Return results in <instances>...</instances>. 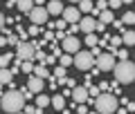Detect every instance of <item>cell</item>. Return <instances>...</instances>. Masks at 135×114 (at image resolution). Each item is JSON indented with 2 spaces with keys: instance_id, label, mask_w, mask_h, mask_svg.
I'll use <instances>...</instances> for the list:
<instances>
[{
  "instance_id": "44dd1931",
  "label": "cell",
  "mask_w": 135,
  "mask_h": 114,
  "mask_svg": "<svg viewBox=\"0 0 135 114\" xmlns=\"http://www.w3.org/2000/svg\"><path fill=\"white\" fill-rule=\"evenodd\" d=\"M47 105H50V96H47V94H43V92L36 94V107L43 110V107H47Z\"/></svg>"
},
{
  "instance_id": "d6a6232c",
  "label": "cell",
  "mask_w": 135,
  "mask_h": 114,
  "mask_svg": "<svg viewBox=\"0 0 135 114\" xmlns=\"http://www.w3.org/2000/svg\"><path fill=\"white\" fill-rule=\"evenodd\" d=\"M88 94H90V99H97V96H99L101 92H99V87H95V85H90V87H88Z\"/></svg>"
},
{
  "instance_id": "6da1fadb",
  "label": "cell",
  "mask_w": 135,
  "mask_h": 114,
  "mask_svg": "<svg viewBox=\"0 0 135 114\" xmlns=\"http://www.w3.org/2000/svg\"><path fill=\"white\" fill-rule=\"evenodd\" d=\"M113 72H115V81L119 83V85H128V83L135 81V65H133L131 61H119V63H115Z\"/></svg>"
},
{
  "instance_id": "8992f818",
  "label": "cell",
  "mask_w": 135,
  "mask_h": 114,
  "mask_svg": "<svg viewBox=\"0 0 135 114\" xmlns=\"http://www.w3.org/2000/svg\"><path fill=\"white\" fill-rule=\"evenodd\" d=\"M95 63H97V69L99 72H108V69L115 67V56H113L110 52H101L99 56L95 58Z\"/></svg>"
},
{
  "instance_id": "1f68e13d",
  "label": "cell",
  "mask_w": 135,
  "mask_h": 114,
  "mask_svg": "<svg viewBox=\"0 0 135 114\" xmlns=\"http://www.w3.org/2000/svg\"><path fill=\"white\" fill-rule=\"evenodd\" d=\"M18 43H20V40H18V36H16V34H9V36H7V45H14V47H16Z\"/></svg>"
},
{
  "instance_id": "f546056e",
  "label": "cell",
  "mask_w": 135,
  "mask_h": 114,
  "mask_svg": "<svg viewBox=\"0 0 135 114\" xmlns=\"http://www.w3.org/2000/svg\"><path fill=\"white\" fill-rule=\"evenodd\" d=\"M23 112L25 114H41V110L34 107V105H23Z\"/></svg>"
},
{
  "instance_id": "bcb514c9",
  "label": "cell",
  "mask_w": 135,
  "mask_h": 114,
  "mask_svg": "<svg viewBox=\"0 0 135 114\" xmlns=\"http://www.w3.org/2000/svg\"><path fill=\"white\" fill-rule=\"evenodd\" d=\"M45 5V0H34V7H43Z\"/></svg>"
},
{
  "instance_id": "7bdbcfd3",
  "label": "cell",
  "mask_w": 135,
  "mask_h": 114,
  "mask_svg": "<svg viewBox=\"0 0 135 114\" xmlns=\"http://www.w3.org/2000/svg\"><path fill=\"white\" fill-rule=\"evenodd\" d=\"M113 25H115L117 29H124V25H122V20H113Z\"/></svg>"
},
{
  "instance_id": "f6af8a7d",
  "label": "cell",
  "mask_w": 135,
  "mask_h": 114,
  "mask_svg": "<svg viewBox=\"0 0 135 114\" xmlns=\"http://www.w3.org/2000/svg\"><path fill=\"white\" fill-rule=\"evenodd\" d=\"M2 29H5V16L0 14V31H2Z\"/></svg>"
},
{
  "instance_id": "ba28073f",
  "label": "cell",
  "mask_w": 135,
  "mask_h": 114,
  "mask_svg": "<svg viewBox=\"0 0 135 114\" xmlns=\"http://www.w3.org/2000/svg\"><path fill=\"white\" fill-rule=\"evenodd\" d=\"M70 96L74 99V103H88V99H90V94H88V87L86 85H74L72 92H70Z\"/></svg>"
},
{
  "instance_id": "603a6c76",
  "label": "cell",
  "mask_w": 135,
  "mask_h": 114,
  "mask_svg": "<svg viewBox=\"0 0 135 114\" xmlns=\"http://www.w3.org/2000/svg\"><path fill=\"white\" fill-rule=\"evenodd\" d=\"M113 20H115V18H113V11L110 9H106V11H101V14H99V23L106 25V23H113Z\"/></svg>"
},
{
  "instance_id": "5bb4252c",
  "label": "cell",
  "mask_w": 135,
  "mask_h": 114,
  "mask_svg": "<svg viewBox=\"0 0 135 114\" xmlns=\"http://www.w3.org/2000/svg\"><path fill=\"white\" fill-rule=\"evenodd\" d=\"M52 78H54V83H59V85H65V81H68V74H65V67H61V65H59L56 69H54V74H52Z\"/></svg>"
},
{
  "instance_id": "484cf974",
  "label": "cell",
  "mask_w": 135,
  "mask_h": 114,
  "mask_svg": "<svg viewBox=\"0 0 135 114\" xmlns=\"http://www.w3.org/2000/svg\"><path fill=\"white\" fill-rule=\"evenodd\" d=\"M11 61H14V54H2L0 56V67H9Z\"/></svg>"
},
{
  "instance_id": "4316f807",
  "label": "cell",
  "mask_w": 135,
  "mask_h": 114,
  "mask_svg": "<svg viewBox=\"0 0 135 114\" xmlns=\"http://www.w3.org/2000/svg\"><path fill=\"white\" fill-rule=\"evenodd\" d=\"M97 43H99V40H97L95 31H92V34H86V45H88V47H95Z\"/></svg>"
},
{
  "instance_id": "836d02e7",
  "label": "cell",
  "mask_w": 135,
  "mask_h": 114,
  "mask_svg": "<svg viewBox=\"0 0 135 114\" xmlns=\"http://www.w3.org/2000/svg\"><path fill=\"white\" fill-rule=\"evenodd\" d=\"M16 31H18V38H20V43H25V40H27V31H25V29L23 27H16Z\"/></svg>"
},
{
  "instance_id": "4fadbf2b",
  "label": "cell",
  "mask_w": 135,
  "mask_h": 114,
  "mask_svg": "<svg viewBox=\"0 0 135 114\" xmlns=\"http://www.w3.org/2000/svg\"><path fill=\"white\" fill-rule=\"evenodd\" d=\"M45 9H47V14H52V16H59V14H63V9H65V7L61 5V0H50Z\"/></svg>"
},
{
  "instance_id": "3957f363",
  "label": "cell",
  "mask_w": 135,
  "mask_h": 114,
  "mask_svg": "<svg viewBox=\"0 0 135 114\" xmlns=\"http://www.w3.org/2000/svg\"><path fill=\"white\" fill-rule=\"evenodd\" d=\"M23 105H25V99H23V94H20L18 90H9L5 96H2V110L5 112H20L23 110Z\"/></svg>"
},
{
  "instance_id": "ac0fdd59",
  "label": "cell",
  "mask_w": 135,
  "mask_h": 114,
  "mask_svg": "<svg viewBox=\"0 0 135 114\" xmlns=\"http://www.w3.org/2000/svg\"><path fill=\"white\" fill-rule=\"evenodd\" d=\"M50 103L54 105L56 112H61V110H65V96H63V94H56L54 99H50Z\"/></svg>"
},
{
  "instance_id": "ee69618b",
  "label": "cell",
  "mask_w": 135,
  "mask_h": 114,
  "mask_svg": "<svg viewBox=\"0 0 135 114\" xmlns=\"http://www.w3.org/2000/svg\"><path fill=\"white\" fill-rule=\"evenodd\" d=\"M126 112H135V103H128V105H126Z\"/></svg>"
},
{
  "instance_id": "e575fe53",
  "label": "cell",
  "mask_w": 135,
  "mask_h": 114,
  "mask_svg": "<svg viewBox=\"0 0 135 114\" xmlns=\"http://www.w3.org/2000/svg\"><path fill=\"white\" fill-rule=\"evenodd\" d=\"M115 58H122V61H126V58H128V52H126V49H117V52H115Z\"/></svg>"
},
{
  "instance_id": "5b68a950",
  "label": "cell",
  "mask_w": 135,
  "mask_h": 114,
  "mask_svg": "<svg viewBox=\"0 0 135 114\" xmlns=\"http://www.w3.org/2000/svg\"><path fill=\"white\" fill-rule=\"evenodd\" d=\"M72 63L77 65V69H90V67L95 65V58H92L90 52H81V49H79L72 56Z\"/></svg>"
},
{
  "instance_id": "cb8c5ba5",
  "label": "cell",
  "mask_w": 135,
  "mask_h": 114,
  "mask_svg": "<svg viewBox=\"0 0 135 114\" xmlns=\"http://www.w3.org/2000/svg\"><path fill=\"white\" fill-rule=\"evenodd\" d=\"M122 25H135V11H126L122 16Z\"/></svg>"
},
{
  "instance_id": "d590c367",
  "label": "cell",
  "mask_w": 135,
  "mask_h": 114,
  "mask_svg": "<svg viewBox=\"0 0 135 114\" xmlns=\"http://www.w3.org/2000/svg\"><path fill=\"white\" fill-rule=\"evenodd\" d=\"M108 7H110V9H119V7H122V0H108Z\"/></svg>"
},
{
  "instance_id": "f1b7e54d",
  "label": "cell",
  "mask_w": 135,
  "mask_h": 114,
  "mask_svg": "<svg viewBox=\"0 0 135 114\" xmlns=\"http://www.w3.org/2000/svg\"><path fill=\"white\" fill-rule=\"evenodd\" d=\"M43 40L45 43H56V38H54V31L50 29V31H43Z\"/></svg>"
},
{
  "instance_id": "b9f144b4",
  "label": "cell",
  "mask_w": 135,
  "mask_h": 114,
  "mask_svg": "<svg viewBox=\"0 0 135 114\" xmlns=\"http://www.w3.org/2000/svg\"><path fill=\"white\" fill-rule=\"evenodd\" d=\"M65 85H68V87H74V85H77V83H74L72 78H70V76H68V81H65Z\"/></svg>"
},
{
  "instance_id": "e0dca14e",
  "label": "cell",
  "mask_w": 135,
  "mask_h": 114,
  "mask_svg": "<svg viewBox=\"0 0 135 114\" xmlns=\"http://www.w3.org/2000/svg\"><path fill=\"white\" fill-rule=\"evenodd\" d=\"M14 81V74H11V69H7V67H0V85H9V83Z\"/></svg>"
},
{
  "instance_id": "74e56055",
  "label": "cell",
  "mask_w": 135,
  "mask_h": 114,
  "mask_svg": "<svg viewBox=\"0 0 135 114\" xmlns=\"http://www.w3.org/2000/svg\"><path fill=\"white\" fill-rule=\"evenodd\" d=\"M54 27H56V29H68V23H65V20H56V23H54Z\"/></svg>"
},
{
  "instance_id": "8d00e7d4",
  "label": "cell",
  "mask_w": 135,
  "mask_h": 114,
  "mask_svg": "<svg viewBox=\"0 0 135 114\" xmlns=\"http://www.w3.org/2000/svg\"><path fill=\"white\" fill-rule=\"evenodd\" d=\"M65 36H68V34H65V29H56V34H54V38H56V40H63Z\"/></svg>"
},
{
  "instance_id": "ab89813d",
  "label": "cell",
  "mask_w": 135,
  "mask_h": 114,
  "mask_svg": "<svg viewBox=\"0 0 135 114\" xmlns=\"http://www.w3.org/2000/svg\"><path fill=\"white\" fill-rule=\"evenodd\" d=\"M104 29H106V25H104V23H99V20H97V23H95V31H104Z\"/></svg>"
},
{
  "instance_id": "d4e9b609",
  "label": "cell",
  "mask_w": 135,
  "mask_h": 114,
  "mask_svg": "<svg viewBox=\"0 0 135 114\" xmlns=\"http://www.w3.org/2000/svg\"><path fill=\"white\" fill-rule=\"evenodd\" d=\"M18 67L25 72V74H32V72H34V61H23Z\"/></svg>"
},
{
  "instance_id": "f907efd6",
  "label": "cell",
  "mask_w": 135,
  "mask_h": 114,
  "mask_svg": "<svg viewBox=\"0 0 135 114\" xmlns=\"http://www.w3.org/2000/svg\"><path fill=\"white\" fill-rule=\"evenodd\" d=\"M128 2H133V0H122V5H128Z\"/></svg>"
},
{
  "instance_id": "60d3db41",
  "label": "cell",
  "mask_w": 135,
  "mask_h": 114,
  "mask_svg": "<svg viewBox=\"0 0 135 114\" xmlns=\"http://www.w3.org/2000/svg\"><path fill=\"white\" fill-rule=\"evenodd\" d=\"M77 114H88V107H86V105H79V110H77Z\"/></svg>"
},
{
  "instance_id": "db71d44e",
  "label": "cell",
  "mask_w": 135,
  "mask_h": 114,
  "mask_svg": "<svg viewBox=\"0 0 135 114\" xmlns=\"http://www.w3.org/2000/svg\"><path fill=\"white\" fill-rule=\"evenodd\" d=\"M16 114H25V112H23V110H20V112H16Z\"/></svg>"
},
{
  "instance_id": "7402d4cb",
  "label": "cell",
  "mask_w": 135,
  "mask_h": 114,
  "mask_svg": "<svg viewBox=\"0 0 135 114\" xmlns=\"http://www.w3.org/2000/svg\"><path fill=\"white\" fill-rule=\"evenodd\" d=\"M59 65H61V67H68V65H72V54H65V52H63L61 56H59Z\"/></svg>"
},
{
  "instance_id": "8fae6325",
  "label": "cell",
  "mask_w": 135,
  "mask_h": 114,
  "mask_svg": "<svg viewBox=\"0 0 135 114\" xmlns=\"http://www.w3.org/2000/svg\"><path fill=\"white\" fill-rule=\"evenodd\" d=\"M95 23H97V20L92 18V16L81 18V20H79V31H83V34H92V31H95Z\"/></svg>"
},
{
  "instance_id": "f5cc1de1",
  "label": "cell",
  "mask_w": 135,
  "mask_h": 114,
  "mask_svg": "<svg viewBox=\"0 0 135 114\" xmlns=\"http://www.w3.org/2000/svg\"><path fill=\"white\" fill-rule=\"evenodd\" d=\"M70 2H81V0H70Z\"/></svg>"
},
{
  "instance_id": "2e32d148",
  "label": "cell",
  "mask_w": 135,
  "mask_h": 114,
  "mask_svg": "<svg viewBox=\"0 0 135 114\" xmlns=\"http://www.w3.org/2000/svg\"><path fill=\"white\" fill-rule=\"evenodd\" d=\"M122 45H135V31L133 29H124L122 31Z\"/></svg>"
},
{
  "instance_id": "7a4b0ae2",
  "label": "cell",
  "mask_w": 135,
  "mask_h": 114,
  "mask_svg": "<svg viewBox=\"0 0 135 114\" xmlns=\"http://www.w3.org/2000/svg\"><path fill=\"white\" fill-rule=\"evenodd\" d=\"M95 107H97V112H101V114H113V112H117V107H119V101H117L115 94L104 92V94H99L95 99Z\"/></svg>"
},
{
  "instance_id": "f35d334b",
  "label": "cell",
  "mask_w": 135,
  "mask_h": 114,
  "mask_svg": "<svg viewBox=\"0 0 135 114\" xmlns=\"http://www.w3.org/2000/svg\"><path fill=\"white\" fill-rule=\"evenodd\" d=\"M90 54H92V58H97V56H99V54H101V47H99V45H95Z\"/></svg>"
},
{
  "instance_id": "9c48e42d",
  "label": "cell",
  "mask_w": 135,
  "mask_h": 114,
  "mask_svg": "<svg viewBox=\"0 0 135 114\" xmlns=\"http://www.w3.org/2000/svg\"><path fill=\"white\" fill-rule=\"evenodd\" d=\"M79 47H81V40H79L77 36H65V38H63V47L61 49L65 54H77Z\"/></svg>"
},
{
  "instance_id": "c3c4849f",
  "label": "cell",
  "mask_w": 135,
  "mask_h": 114,
  "mask_svg": "<svg viewBox=\"0 0 135 114\" xmlns=\"http://www.w3.org/2000/svg\"><path fill=\"white\" fill-rule=\"evenodd\" d=\"M5 45H7V36H2L0 38V47H5Z\"/></svg>"
},
{
  "instance_id": "7dc6e473",
  "label": "cell",
  "mask_w": 135,
  "mask_h": 114,
  "mask_svg": "<svg viewBox=\"0 0 135 114\" xmlns=\"http://www.w3.org/2000/svg\"><path fill=\"white\" fill-rule=\"evenodd\" d=\"M16 2H18V0H7V5H5V7H16Z\"/></svg>"
},
{
  "instance_id": "9a60e30c",
  "label": "cell",
  "mask_w": 135,
  "mask_h": 114,
  "mask_svg": "<svg viewBox=\"0 0 135 114\" xmlns=\"http://www.w3.org/2000/svg\"><path fill=\"white\" fill-rule=\"evenodd\" d=\"M32 74H34V76H38V78H52L50 69H47L45 65H41V63H38V65H34V72H32Z\"/></svg>"
},
{
  "instance_id": "277c9868",
  "label": "cell",
  "mask_w": 135,
  "mask_h": 114,
  "mask_svg": "<svg viewBox=\"0 0 135 114\" xmlns=\"http://www.w3.org/2000/svg\"><path fill=\"white\" fill-rule=\"evenodd\" d=\"M34 54H36V47H34L32 43H18V45H16L14 58H16L18 63H23V61H34Z\"/></svg>"
},
{
  "instance_id": "816d5d0a",
  "label": "cell",
  "mask_w": 135,
  "mask_h": 114,
  "mask_svg": "<svg viewBox=\"0 0 135 114\" xmlns=\"http://www.w3.org/2000/svg\"><path fill=\"white\" fill-rule=\"evenodd\" d=\"M88 114H101V112H95V110H92V112H88Z\"/></svg>"
},
{
  "instance_id": "30bf717a",
  "label": "cell",
  "mask_w": 135,
  "mask_h": 114,
  "mask_svg": "<svg viewBox=\"0 0 135 114\" xmlns=\"http://www.w3.org/2000/svg\"><path fill=\"white\" fill-rule=\"evenodd\" d=\"M61 16H63V20H65L68 25H74V23H79V20H81V14H79L77 7H65Z\"/></svg>"
},
{
  "instance_id": "4dcf8cb0",
  "label": "cell",
  "mask_w": 135,
  "mask_h": 114,
  "mask_svg": "<svg viewBox=\"0 0 135 114\" xmlns=\"http://www.w3.org/2000/svg\"><path fill=\"white\" fill-rule=\"evenodd\" d=\"M38 34H41V27H38V25H32V27L27 29V36H38Z\"/></svg>"
},
{
  "instance_id": "83f0119b",
  "label": "cell",
  "mask_w": 135,
  "mask_h": 114,
  "mask_svg": "<svg viewBox=\"0 0 135 114\" xmlns=\"http://www.w3.org/2000/svg\"><path fill=\"white\" fill-rule=\"evenodd\" d=\"M45 58H47V54L41 52V49H36V54H34V61H38L41 65H45Z\"/></svg>"
},
{
  "instance_id": "ffe728a7",
  "label": "cell",
  "mask_w": 135,
  "mask_h": 114,
  "mask_svg": "<svg viewBox=\"0 0 135 114\" xmlns=\"http://www.w3.org/2000/svg\"><path fill=\"white\" fill-rule=\"evenodd\" d=\"M16 7H18L23 14H29V11L34 9V0H18V2H16Z\"/></svg>"
},
{
  "instance_id": "52a82bcc",
  "label": "cell",
  "mask_w": 135,
  "mask_h": 114,
  "mask_svg": "<svg viewBox=\"0 0 135 114\" xmlns=\"http://www.w3.org/2000/svg\"><path fill=\"white\" fill-rule=\"evenodd\" d=\"M27 16H29V20H32V25H38V27H41L43 23H47V16H50V14H47L45 7H34Z\"/></svg>"
},
{
  "instance_id": "d6986e66",
  "label": "cell",
  "mask_w": 135,
  "mask_h": 114,
  "mask_svg": "<svg viewBox=\"0 0 135 114\" xmlns=\"http://www.w3.org/2000/svg\"><path fill=\"white\" fill-rule=\"evenodd\" d=\"M79 14H92V9H95V5H92V0H81L77 5Z\"/></svg>"
},
{
  "instance_id": "7c38bea8",
  "label": "cell",
  "mask_w": 135,
  "mask_h": 114,
  "mask_svg": "<svg viewBox=\"0 0 135 114\" xmlns=\"http://www.w3.org/2000/svg\"><path fill=\"white\" fill-rule=\"evenodd\" d=\"M27 90L32 92L34 96L41 94V92H43V78H38V76H32V78H29V83H27Z\"/></svg>"
},
{
  "instance_id": "681fc988",
  "label": "cell",
  "mask_w": 135,
  "mask_h": 114,
  "mask_svg": "<svg viewBox=\"0 0 135 114\" xmlns=\"http://www.w3.org/2000/svg\"><path fill=\"white\" fill-rule=\"evenodd\" d=\"M117 114H128V112H126L124 107H117Z\"/></svg>"
}]
</instances>
